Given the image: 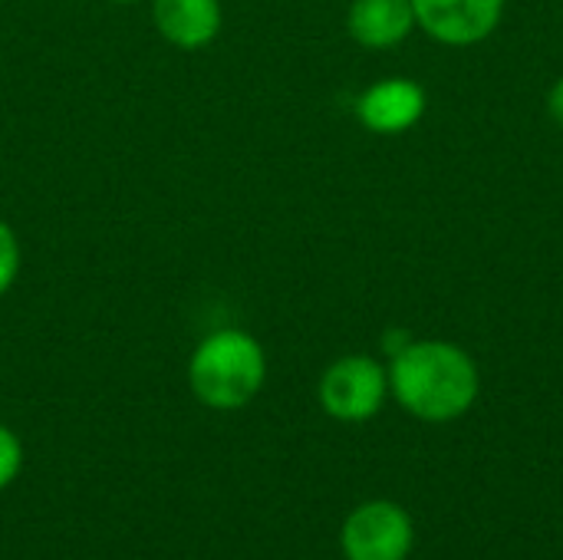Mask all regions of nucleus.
I'll use <instances>...</instances> for the list:
<instances>
[{"label":"nucleus","mask_w":563,"mask_h":560,"mask_svg":"<svg viewBox=\"0 0 563 560\" xmlns=\"http://www.w3.org/2000/svg\"><path fill=\"white\" fill-rule=\"evenodd\" d=\"M389 386L406 413L426 422H452L472 409L478 396V370L472 356L452 343H409L393 356Z\"/></svg>","instance_id":"obj_1"},{"label":"nucleus","mask_w":563,"mask_h":560,"mask_svg":"<svg viewBox=\"0 0 563 560\" xmlns=\"http://www.w3.org/2000/svg\"><path fill=\"white\" fill-rule=\"evenodd\" d=\"M267 380L264 347L238 327L208 333L188 360V386L195 399L218 413L244 409Z\"/></svg>","instance_id":"obj_2"},{"label":"nucleus","mask_w":563,"mask_h":560,"mask_svg":"<svg viewBox=\"0 0 563 560\" xmlns=\"http://www.w3.org/2000/svg\"><path fill=\"white\" fill-rule=\"evenodd\" d=\"M389 373L369 356H343L320 380V406L340 422H366L383 409Z\"/></svg>","instance_id":"obj_3"},{"label":"nucleus","mask_w":563,"mask_h":560,"mask_svg":"<svg viewBox=\"0 0 563 560\" xmlns=\"http://www.w3.org/2000/svg\"><path fill=\"white\" fill-rule=\"evenodd\" d=\"M346 560H406L416 531L412 518L393 502H369L356 508L343 525Z\"/></svg>","instance_id":"obj_4"},{"label":"nucleus","mask_w":563,"mask_h":560,"mask_svg":"<svg viewBox=\"0 0 563 560\" xmlns=\"http://www.w3.org/2000/svg\"><path fill=\"white\" fill-rule=\"evenodd\" d=\"M501 7L505 0H412L416 23L449 46L485 40L501 20Z\"/></svg>","instance_id":"obj_5"},{"label":"nucleus","mask_w":563,"mask_h":560,"mask_svg":"<svg viewBox=\"0 0 563 560\" xmlns=\"http://www.w3.org/2000/svg\"><path fill=\"white\" fill-rule=\"evenodd\" d=\"M422 112H426V92L412 79H383L369 86L356 102L360 122L379 135H396L412 129L422 119Z\"/></svg>","instance_id":"obj_6"},{"label":"nucleus","mask_w":563,"mask_h":560,"mask_svg":"<svg viewBox=\"0 0 563 560\" xmlns=\"http://www.w3.org/2000/svg\"><path fill=\"white\" fill-rule=\"evenodd\" d=\"M152 23L178 50L208 46L224 23L221 0H152Z\"/></svg>","instance_id":"obj_7"},{"label":"nucleus","mask_w":563,"mask_h":560,"mask_svg":"<svg viewBox=\"0 0 563 560\" xmlns=\"http://www.w3.org/2000/svg\"><path fill=\"white\" fill-rule=\"evenodd\" d=\"M412 23H416L412 0H353L346 13L350 36L369 50H386L402 43Z\"/></svg>","instance_id":"obj_8"},{"label":"nucleus","mask_w":563,"mask_h":560,"mask_svg":"<svg viewBox=\"0 0 563 560\" xmlns=\"http://www.w3.org/2000/svg\"><path fill=\"white\" fill-rule=\"evenodd\" d=\"M20 261H23L20 241L13 234V228L0 218V297L13 287V281L20 274Z\"/></svg>","instance_id":"obj_9"},{"label":"nucleus","mask_w":563,"mask_h":560,"mask_svg":"<svg viewBox=\"0 0 563 560\" xmlns=\"http://www.w3.org/2000/svg\"><path fill=\"white\" fill-rule=\"evenodd\" d=\"M20 469H23V446L16 432L0 426V492L20 475Z\"/></svg>","instance_id":"obj_10"},{"label":"nucleus","mask_w":563,"mask_h":560,"mask_svg":"<svg viewBox=\"0 0 563 560\" xmlns=\"http://www.w3.org/2000/svg\"><path fill=\"white\" fill-rule=\"evenodd\" d=\"M548 106H551V116H554V122L563 129V79L551 89V99H548Z\"/></svg>","instance_id":"obj_11"},{"label":"nucleus","mask_w":563,"mask_h":560,"mask_svg":"<svg viewBox=\"0 0 563 560\" xmlns=\"http://www.w3.org/2000/svg\"><path fill=\"white\" fill-rule=\"evenodd\" d=\"M112 3H139V0H112Z\"/></svg>","instance_id":"obj_12"}]
</instances>
